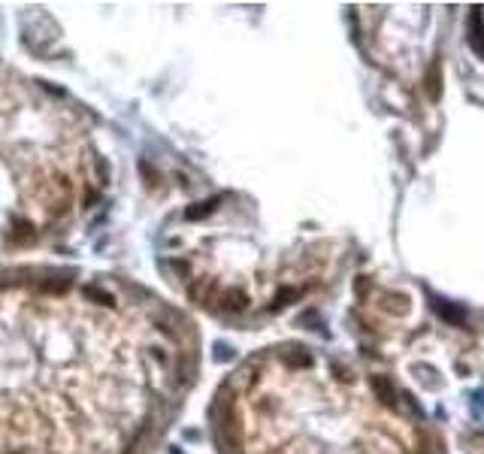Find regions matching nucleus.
I'll return each mask as SVG.
<instances>
[{"mask_svg":"<svg viewBox=\"0 0 484 454\" xmlns=\"http://www.w3.org/2000/svg\"><path fill=\"white\" fill-rule=\"evenodd\" d=\"M358 375L306 345H278L242 360L209 403L218 454H388L351 390Z\"/></svg>","mask_w":484,"mask_h":454,"instance_id":"obj_3","label":"nucleus"},{"mask_svg":"<svg viewBox=\"0 0 484 454\" xmlns=\"http://www.w3.org/2000/svg\"><path fill=\"white\" fill-rule=\"evenodd\" d=\"M466 31H469V46H473V52H475L478 58H484V16H481L478 6L469 12Z\"/></svg>","mask_w":484,"mask_h":454,"instance_id":"obj_4","label":"nucleus"},{"mask_svg":"<svg viewBox=\"0 0 484 454\" xmlns=\"http://www.w3.org/2000/svg\"><path fill=\"white\" fill-rule=\"evenodd\" d=\"M200 348L191 315L139 282L0 270V454H158Z\"/></svg>","mask_w":484,"mask_h":454,"instance_id":"obj_1","label":"nucleus"},{"mask_svg":"<svg viewBox=\"0 0 484 454\" xmlns=\"http://www.w3.org/2000/svg\"><path fill=\"white\" fill-rule=\"evenodd\" d=\"M433 309H436L445 321H451V324H463V309L451 306L448 300H442V297H433Z\"/></svg>","mask_w":484,"mask_h":454,"instance_id":"obj_6","label":"nucleus"},{"mask_svg":"<svg viewBox=\"0 0 484 454\" xmlns=\"http://www.w3.org/2000/svg\"><path fill=\"white\" fill-rule=\"evenodd\" d=\"M369 390H373V397L381 403V406H397V388H393L385 375H369Z\"/></svg>","mask_w":484,"mask_h":454,"instance_id":"obj_5","label":"nucleus"},{"mask_svg":"<svg viewBox=\"0 0 484 454\" xmlns=\"http://www.w3.org/2000/svg\"><path fill=\"white\" fill-rule=\"evenodd\" d=\"M106 188L109 163L88 109L0 61V255L70 236Z\"/></svg>","mask_w":484,"mask_h":454,"instance_id":"obj_2","label":"nucleus"}]
</instances>
